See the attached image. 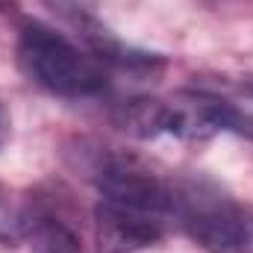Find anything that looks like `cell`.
I'll list each match as a JSON object with an SVG mask.
<instances>
[{"instance_id": "cell-1", "label": "cell", "mask_w": 253, "mask_h": 253, "mask_svg": "<svg viewBox=\"0 0 253 253\" xmlns=\"http://www.w3.org/2000/svg\"><path fill=\"white\" fill-rule=\"evenodd\" d=\"M18 65L39 88L56 97H68V100L94 97L109 83L106 65L94 53L80 50L74 42H68L56 30L36 24V21L24 24L21 30Z\"/></svg>"}, {"instance_id": "cell-2", "label": "cell", "mask_w": 253, "mask_h": 253, "mask_svg": "<svg viewBox=\"0 0 253 253\" xmlns=\"http://www.w3.org/2000/svg\"><path fill=\"white\" fill-rule=\"evenodd\" d=\"M177 224L206 253H253V203H236L197 183L177 186Z\"/></svg>"}, {"instance_id": "cell-3", "label": "cell", "mask_w": 253, "mask_h": 253, "mask_svg": "<svg viewBox=\"0 0 253 253\" xmlns=\"http://www.w3.org/2000/svg\"><path fill=\"white\" fill-rule=\"evenodd\" d=\"M83 171L97 186L100 200L144 209L177 224V183L159 177L141 159L106 150V147H94Z\"/></svg>"}, {"instance_id": "cell-4", "label": "cell", "mask_w": 253, "mask_h": 253, "mask_svg": "<svg viewBox=\"0 0 253 253\" xmlns=\"http://www.w3.org/2000/svg\"><path fill=\"white\" fill-rule=\"evenodd\" d=\"M171 227L174 224L162 215L132 209L124 203H112V200H100L94 209V230H97L100 253H135L156 248L165 242Z\"/></svg>"}, {"instance_id": "cell-5", "label": "cell", "mask_w": 253, "mask_h": 253, "mask_svg": "<svg viewBox=\"0 0 253 253\" xmlns=\"http://www.w3.org/2000/svg\"><path fill=\"white\" fill-rule=\"evenodd\" d=\"M24 242L30 253H83V239L53 200L30 197L24 203Z\"/></svg>"}, {"instance_id": "cell-6", "label": "cell", "mask_w": 253, "mask_h": 253, "mask_svg": "<svg viewBox=\"0 0 253 253\" xmlns=\"http://www.w3.org/2000/svg\"><path fill=\"white\" fill-rule=\"evenodd\" d=\"M112 121L132 138H159V135H177L183 115L177 100H159V97H135L115 109Z\"/></svg>"}, {"instance_id": "cell-7", "label": "cell", "mask_w": 253, "mask_h": 253, "mask_svg": "<svg viewBox=\"0 0 253 253\" xmlns=\"http://www.w3.org/2000/svg\"><path fill=\"white\" fill-rule=\"evenodd\" d=\"M24 242V203H15L6 183H0V245L15 248Z\"/></svg>"}, {"instance_id": "cell-8", "label": "cell", "mask_w": 253, "mask_h": 253, "mask_svg": "<svg viewBox=\"0 0 253 253\" xmlns=\"http://www.w3.org/2000/svg\"><path fill=\"white\" fill-rule=\"evenodd\" d=\"M15 6V0H0V12H9Z\"/></svg>"}, {"instance_id": "cell-9", "label": "cell", "mask_w": 253, "mask_h": 253, "mask_svg": "<svg viewBox=\"0 0 253 253\" xmlns=\"http://www.w3.org/2000/svg\"><path fill=\"white\" fill-rule=\"evenodd\" d=\"M248 85H251V88H253V80H251V83H248Z\"/></svg>"}]
</instances>
